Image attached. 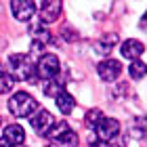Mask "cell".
<instances>
[{"mask_svg": "<svg viewBox=\"0 0 147 147\" xmlns=\"http://www.w3.org/2000/svg\"><path fill=\"white\" fill-rule=\"evenodd\" d=\"M30 124H32V128H34V130H38L40 135H44V132H49V130H51V126L55 124V120H53L51 111L42 109V111H38L36 116H32Z\"/></svg>", "mask_w": 147, "mask_h": 147, "instance_id": "cell-8", "label": "cell"}, {"mask_svg": "<svg viewBox=\"0 0 147 147\" xmlns=\"http://www.w3.org/2000/svg\"><path fill=\"white\" fill-rule=\"evenodd\" d=\"M95 130H97V137L107 143V141H111L113 137L120 135V122L113 120V118H103L101 122L95 126Z\"/></svg>", "mask_w": 147, "mask_h": 147, "instance_id": "cell-4", "label": "cell"}, {"mask_svg": "<svg viewBox=\"0 0 147 147\" xmlns=\"http://www.w3.org/2000/svg\"><path fill=\"white\" fill-rule=\"evenodd\" d=\"M0 71H2V65H0Z\"/></svg>", "mask_w": 147, "mask_h": 147, "instance_id": "cell-25", "label": "cell"}, {"mask_svg": "<svg viewBox=\"0 0 147 147\" xmlns=\"http://www.w3.org/2000/svg\"><path fill=\"white\" fill-rule=\"evenodd\" d=\"M65 130H69V126L65 124V122H59V124H53V126H51V130L46 132V135H49V139H53V141H57V139L61 137Z\"/></svg>", "mask_w": 147, "mask_h": 147, "instance_id": "cell-19", "label": "cell"}, {"mask_svg": "<svg viewBox=\"0 0 147 147\" xmlns=\"http://www.w3.org/2000/svg\"><path fill=\"white\" fill-rule=\"evenodd\" d=\"M57 99V107H59V111L61 113H71V109L76 107V101H74V97L69 95V92H61L59 97H55Z\"/></svg>", "mask_w": 147, "mask_h": 147, "instance_id": "cell-12", "label": "cell"}, {"mask_svg": "<svg viewBox=\"0 0 147 147\" xmlns=\"http://www.w3.org/2000/svg\"><path fill=\"white\" fill-rule=\"evenodd\" d=\"M61 15V2L59 0H49V2H40V19L42 23H53Z\"/></svg>", "mask_w": 147, "mask_h": 147, "instance_id": "cell-7", "label": "cell"}, {"mask_svg": "<svg viewBox=\"0 0 147 147\" xmlns=\"http://www.w3.org/2000/svg\"><path fill=\"white\" fill-rule=\"evenodd\" d=\"M90 147H111V145L105 141H95V143H90Z\"/></svg>", "mask_w": 147, "mask_h": 147, "instance_id": "cell-21", "label": "cell"}, {"mask_svg": "<svg viewBox=\"0 0 147 147\" xmlns=\"http://www.w3.org/2000/svg\"><path fill=\"white\" fill-rule=\"evenodd\" d=\"M63 88H65V82H61V80H46V84H44V92L49 97H59L63 92Z\"/></svg>", "mask_w": 147, "mask_h": 147, "instance_id": "cell-14", "label": "cell"}, {"mask_svg": "<svg viewBox=\"0 0 147 147\" xmlns=\"http://www.w3.org/2000/svg\"><path fill=\"white\" fill-rule=\"evenodd\" d=\"M46 147H57V145H46Z\"/></svg>", "mask_w": 147, "mask_h": 147, "instance_id": "cell-24", "label": "cell"}, {"mask_svg": "<svg viewBox=\"0 0 147 147\" xmlns=\"http://www.w3.org/2000/svg\"><path fill=\"white\" fill-rule=\"evenodd\" d=\"M34 11H36V2H28V0H15V2H11V13L19 21H30Z\"/></svg>", "mask_w": 147, "mask_h": 147, "instance_id": "cell-6", "label": "cell"}, {"mask_svg": "<svg viewBox=\"0 0 147 147\" xmlns=\"http://www.w3.org/2000/svg\"><path fill=\"white\" fill-rule=\"evenodd\" d=\"M13 86H15V80H13L11 74H6L4 69L0 71V95H6V92L13 90Z\"/></svg>", "mask_w": 147, "mask_h": 147, "instance_id": "cell-17", "label": "cell"}, {"mask_svg": "<svg viewBox=\"0 0 147 147\" xmlns=\"http://www.w3.org/2000/svg\"><path fill=\"white\" fill-rule=\"evenodd\" d=\"M32 36H34V46H36V49H42V46H46V44L51 42L49 30H44L42 25H38V28L32 30Z\"/></svg>", "mask_w": 147, "mask_h": 147, "instance_id": "cell-13", "label": "cell"}, {"mask_svg": "<svg viewBox=\"0 0 147 147\" xmlns=\"http://www.w3.org/2000/svg\"><path fill=\"white\" fill-rule=\"evenodd\" d=\"M128 74L132 80H141L143 76H147V63L143 61H132L130 67H128Z\"/></svg>", "mask_w": 147, "mask_h": 147, "instance_id": "cell-15", "label": "cell"}, {"mask_svg": "<svg viewBox=\"0 0 147 147\" xmlns=\"http://www.w3.org/2000/svg\"><path fill=\"white\" fill-rule=\"evenodd\" d=\"M141 30H143V32H147V13L141 17Z\"/></svg>", "mask_w": 147, "mask_h": 147, "instance_id": "cell-22", "label": "cell"}, {"mask_svg": "<svg viewBox=\"0 0 147 147\" xmlns=\"http://www.w3.org/2000/svg\"><path fill=\"white\" fill-rule=\"evenodd\" d=\"M120 71H122V65H120L118 59H105L103 63L97 65L99 78L105 80V82H111V80H116V78L120 76Z\"/></svg>", "mask_w": 147, "mask_h": 147, "instance_id": "cell-5", "label": "cell"}, {"mask_svg": "<svg viewBox=\"0 0 147 147\" xmlns=\"http://www.w3.org/2000/svg\"><path fill=\"white\" fill-rule=\"evenodd\" d=\"M143 51H145L143 42L141 40H135V38L126 40V42L122 44V55L126 59H132V61H139V57L143 55Z\"/></svg>", "mask_w": 147, "mask_h": 147, "instance_id": "cell-9", "label": "cell"}, {"mask_svg": "<svg viewBox=\"0 0 147 147\" xmlns=\"http://www.w3.org/2000/svg\"><path fill=\"white\" fill-rule=\"evenodd\" d=\"M116 44H118V34H105L97 42V53H101V55H109Z\"/></svg>", "mask_w": 147, "mask_h": 147, "instance_id": "cell-11", "label": "cell"}, {"mask_svg": "<svg viewBox=\"0 0 147 147\" xmlns=\"http://www.w3.org/2000/svg\"><path fill=\"white\" fill-rule=\"evenodd\" d=\"M132 135L137 139L147 137V116H141V118H137L135 122H132Z\"/></svg>", "mask_w": 147, "mask_h": 147, "instance_id": "cell-16", "label": "cell"}, {"mask_svg": "<svg viewBox=\"0 0 147 147\" xmlns=\"http://www.w3.org/2000/svg\"><path fill=\"white\" fill-rule=\"evenodd\" d=\"M4 141H9L13 147L15 145H23V141H25V132H23V128L19 124H9L6 126V130H4Z\"/></svg>", "mask_w": 147, "mask_h": 147, "instance_id": "cell-10", "label": "cell"}, {"mask_svg": "<svg viewBox=\"0 0 147 147\" xmlns=\"http://www.w3.org/2000/svg\"><path fill=\"white\" fill-rule=\"evenodd\" d=\"M59 143H61L63 147H78V135L74 130H65L61 137L57 139Z\"/></svg>", "mask_w": 147, "mask_h": 147, "instance_id": "cell-18", "label": "cell"}, {"mask_svg": "<svg viewBox=\"0 0 147 147\" xmlns=\"http://www.w3.org/2000/svg\"><path fill=\"white\" fill-rule=\"evenodd\" d=\"M0 147H13L9 141H4V139H0Z\"/></svg>", "mask_w": 147, "mask_h": 147, "instance_id": "cell-23", "label": "cell"}, {"mask_svg": "<svg viewBox=\"0 0 147 147\" xmlns=\"http://www.w3.org/2000/svg\"><path fill=\"white\" fill-rule=\"evenodd\" d=\"M9 109H11L13 116H17V118H28L30 113H34L38 109V103L28 92H17V95H13L9 99Z\"/></svg>", "mask_w": 147, "mask_h": 147, "instance_id": "cell-2", "label": "cell"}, {"mask_svg": "<svg viewBox=\"0 0 147 147\" xmlns=\"http://www.w3.org/2000/svg\"><path fill=\"white\" fill-rule=\"evenodd\" d=\"M9 67L13 80H25V82H36V65L32 63L30 55L17 53V55L9 57Z\"/></svg>", "mask_w": 147, "mask_h": 147, "instance_id": "cell-1", "label": "cell"}, {"mask_svg": "<svg viewBox=\"0 0 147 147\" xmlns=\"http://www.w3.org/2000/svg\"><path fill=\"white\" fill-rule=\"evenodd\" d=\"M61 71V63H59V57L57 55H42L40 61L36 63V76L42 78V80H53L57 74Z\"/></svg>", "mask_w": 147, "mask_h": 147, "instance_id": "cell-3", "label": "cell"}, {"mask_svg": "<svg viewBox=\"0 0 147 147\" xmlns=\"http://www.w3.org/2000/svg\"><path fill=\"white\" fill-rule=\"evenodd\" d=\"M103 120V113H101V109H90L88 113H86V124L88 126H92V128H95V126L99 124Z\"/></svg>", "mask_w": 147, "mask_h": 147, "instance_id": "cell-20", "label": "cell"}]
</instances>
